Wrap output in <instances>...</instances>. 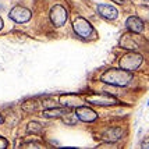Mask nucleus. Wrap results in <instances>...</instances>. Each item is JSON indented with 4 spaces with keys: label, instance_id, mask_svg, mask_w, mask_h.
<instances>
[{
    "label": "nucleus",
    "instance_id": "obj_1",
    "mask_svg": "<svg viewBox=\"0 0 149 149\" xmlns=\"http://www.w3.org/2000/svg\"><path fill=\"white\" fill-rule=\"evenodd\" d=\"M100 81L104 84L114 85V86H127L132 81V74L131 71H127L121 67L109 68L100 75Z\"/></svg>",
    "mask_w": 149,
    "mask_h": 149
},
{
    "label": "nucleus",
    "instance_id": "obj_2",
    "mask_svg": "<svg viewBox=\"0 0 149 149\" xmlns=\"http://www.w3.org/2000/svg\"><path fill=\"white\" fill-rule=\"evenodd\" d=\"M72 29L74 32L77 33L79 38L84 39H89L95 35V29L92 24L84 17H75L74 21H72Z\"/></svg>",
    "mask_w": 149,
    "mask_h": 149
},
{
    "label": "nucleus",
    "instance_id": "obj_3",
    "mask_svg": "<svg viewBox=\"0 0 149 149\" xmlns=\"http://www.w3.org/2000/svg\"><path fill=\"white\" fill-rule=\"evenodd\" d=\"M142 61H143L142 54L135 52H130L127 54H124L123 57L118 60V67H121V68L127 70V71H135V70H138L141 67Z\"/></svg>",
    "mask_w": 149,
    "mask_h": 149
},
{
    "label": "nucleus",
    "instance_id": "obj_4",
    "mask_svg": "<svg viewBox=\"0 0 149 149\" xmlns=\"http://www.w3.org/2000/svg\"><path fill=\"white\" fill-rule=\"evenodd\" d=\"M56 103L53 102L52 99H46V100H26L22 103L21 109L26 113H36L39 110H46V109H50L54 107Z\"/></svg>",
    "mask_w": 149,
    "mask_h": 149
},
{
    "label": "nucleus",
    "instance_id": "obj_5",
    "mask_svg": "<svg viewBox=\"0 0 149 149\" xmlns=\"http://www.w3.org/2000/svg\"><path fill=\"white\" fill-rule=\"evenodd\" d=\"M85 100L95 106H114L118 103L117 97L107 95V93H91L85 96Z\"/></svg>",
    "mask_w": 149,
    "mask_h": 149
},
{
    "label": "nucleus",
    "instance_id": "obj_6",
    "mask_svg": "<svg viewBox=\"0 0 149 149\" xmlns=\"http://www.w3.org/2000/svg\"><path fill=\"white\" fill-rule=\"evenodd\" d=\"M8 17L13 19V21H15L17 24H25V22H28L31 19L32 11L24 6H15L10 10Z\"/></svg>",
    "mask_w": 149,
    "mask_h": 149
},
{
    "label": "nucleus",
    "instance_id": "obj_7",
    "mask_svg": "<svg viewBox=\"0 0 149 149\" xmlns=\"http://www.w3.org/2000/svg\"><path fill=\"white\" fill-rule=\"evenodd\" d=\"M68 18V13L63 6L56 4L50 8V21L54 26H63L65 24V21Z\"/></svg>",
    "mask_w": 149,
    "mask_h": 149
},
{
    "label": "nucleus",
    "instance_id": "obj_8",
    "mask_svg": "<svg viewBox=\"0 0 149 149\" xmlns=\"http://www.w3.org/2000/svg\"><path fill=\"white\" fill-rule=\"evenodd\" d=\"M75 114L84 123H93V121L97 120V113H95L92 109L86 107V106H78V107H75Z\"/></svg>",
    "mask_w": 149,
    "mask_h": 149
},
{
    "label": "nucleus",
    "instance_id": "obj_9",
    "mask_svg": "<svg viewBox=\"0 0 149 149\" xmlns=\"http://www.w3.org/2000/svg\"><path fill=\"white\" fill-rule=\"evenodd\" d=\"M96 10L100 17H103L104 19H109V21H113L118 17V10L111 4H97Z\"/></svg>",
    "mask_w": 149,
    "mask_h": 149
},
{
    "label": "nucleus",
    "instance_id": "obj_10",
    "mask_svg": "<svg viewBox=\"0 0 149 149\" xmlns=\"http://www.w3.org/2000/svg\"><path fill=\"white\" fill-rule=\"evenodd\" d=\"M60 103L65 106V107H78V106H82V99L78 96V95H74V93H67V95H63L60 97Z\"/></svg>",
    "mask_w": 149,
    "mask_h": 149
},
{
    "label": "nucleus",
    "instance_id": "obj_11",
    "mask_svg": "<svg viewBox=\"0 0 149 149\" xmlns=\"http://www.w3.org/2000/svg\"><path fill=\"white\" fill-rule=\"evenodd\" d=\"M125 26L134 33H141L143 31V21L136 15H131L125 21Z\"/></svg>",
    "mask_w": 149,
    "mask_h": 149
},
{
    "label": "nucleus",
    "instance_id": "obj_12",
    "mask_svg": "<svg viewBox=\"0 0 149 149\" xmlns=\"http://www.w3.org/2000/svg\"><path fill=\"white\" fill-rule=\"evenodd\" d=\"M121 136H123V130L118 127H110L102 134V138L106 142H117L120 141Z\"/></svg>",
    "mask_w": 149,
    "mask_h": 149
},
{
    "label": "nucleus",
    "instance_id": "obj_13",
    "mask_svg": "<svg viewBox=\"0 0 149 149\" xmlns=\"http://www.w3.org/2000/svg\"><path fill=\"white\" fill-rule=\"evenodd\" d=\"M68 113V107H57V106H54V107H50V109H46L43 110V117L46 118H57V117H63L65 116Z\"/></svg>",
    "mask_w": 149,
    "mask_h": 149
},
{
    "label": "nucleus",
    "instance_id": "obj_14",
    "mask_svg": "<svg viewBox=\"0 0 149 149\" xmlns=\"http://www.w3.org/2000/svg\"><path fill=\"white\" fill-rule=\"evenodd\" d=\"M120 46L124 47V49L135 50V49L139 47V43L134 39V35H131V33H125V35H123L121 39H120Z\"/></svg>",
    "mask_w": 149,
    "mask_h": 149
},
{
    "label": "nucleus",
    "instance_id": "obj_15",
    "mask_svg": "<svg viewBox=\"0 0 149 149\" xmlns=\"http://www.w3.org/2000/svg\"><path fill=\"white\" fill-rule=\"evenodd\" d=\"M42 130H43L42 125L39 123H36V121H31V123H28V125H26V132H29V134H32V135L40 134Z\"/></svg>",
    "mask_w": 149,
    "mask_h": 149
},
{
    "label": "nucleus",
    "instance_id": "obj_16",
    "mask_svg": "<svg viewBox=\"0 0 149 149\" xmlns=\"http://www.w3.org/2000/svg\"><path fill=\"white\" fill-rule=\"evenodd\" d=\"M77 120H78V117L75 113H67L65 116H63V121L67 124H70V125L77 124Z\"/></svg>",
    "mask_w": 149,
    "mask_h": 149
},
{
    "label": "nucleus",
    "instance_id": "obj_17",
    "mask_svg": "<svg viewBox=\"0 0 149 149\" xmlns=\"http://www.w3.org/2000/svg\"><path fill=\"white\" fill-rule=\"evenodd\" d=\"M19 148H32V149H39L42 148V143L39 141H28V142H22Z\"/></svg>",
    "mask_w": 149,
    "mask_h": 149
},
{
    "label": "nucleus",
    "instance_id": "obj_18",
    "mask_svg": "<svg viewBox=\"0 0 149 149\" xmlns=\"http://www.w3.org/2000/svg\"><path fill=\"white\" fill-rule=\"evenodd\" d=\"M6 148H8V141L6 138L0 136V149H6Z\"/></svg>",
    "mask_w": 149,
    "mask_h": 149
},
{
    "label": "nucleus",
    "instance_id": "obj_19",
    "mask_svg": "<svg viewBox=\"0 0 149 149\" xmlns=\"http://www.w3.org/2000/svg\"><path fill=\"white\" fill-rule=\"evenodd\" d=\"M141 148H143V149H149V136H146V138L143 139L142 142H141Z\"/></svg>",
    "mask_w": 149,
    "mask_h": 149
},
{
    "label": "nucleus",
    "instance_id": "obj_20",
    "mask_svg": "<svg viewBox=\"0 0 149 149\" xmlns=\"http://www.w3.org/2000/svg\"><path fill=\"white\" fill-rule=\"evenodd\" d=\"M111 1H114V3H118V4H124L127 0H111Z\"/></svg>",
    "mask_w": 149,
    "mask_h": 149
},
{
    "label": "nucleus",
    "instance_id": "obj_21",
    "mask_svg": "<svg viewBox=\"0 0 149 149\" xmlns=\"http://www.w3.org/2000/svg\"><path fill=\"white\" fill-rule=\"evenodd\" d=\"M142 4H143V6H149V0H143Z\"/></svg>",
    "mask_w": 149,
    "mask_h": 149
},
{
    "label": "nucleus",
    "instance_id": "obj_22",
    "mask_svg": "<svg viewBox=\"0 0 149 149\" xmlns=\"http://www.w3.org/2000/svg\"><path fill=\"white\" fill-rule=\"evenodd\" d=\"M1 28H3V19H1V17H0V31H1Z\"/></svg>",
    "mask_w": 149,
    "mask_h": 149
},
{
    "label": "nucleus",
    "instance_id": "obj_23",
    "mask_svg": "<svg viewBox=\"0 0 149 149\" xmlns=\"http://www.w3.org/2000/svg\"><path fill=\"white\" fill-rule=\"evenodd\" d=\"M3 121H4V118H3V116H1V114H0V125H1V124H3Z\"/></svg>",
    "mask_w": 149,
    "mask_h": 149
},
{
    "label": "nucleus",
    "instance_id": "obj_24",
    "mask_svg": "<svg viewBox=\"0 0 149 149\" xmlns=\"http://www.w3.org/2000/svg\"><path fill=\"white\" fill-rule=\"evenodd\" d=\"M148 106H149V100H148Z\"/></svg>",
    "mask_w": 149,
    "mask_h": 149
}]
</instances>
